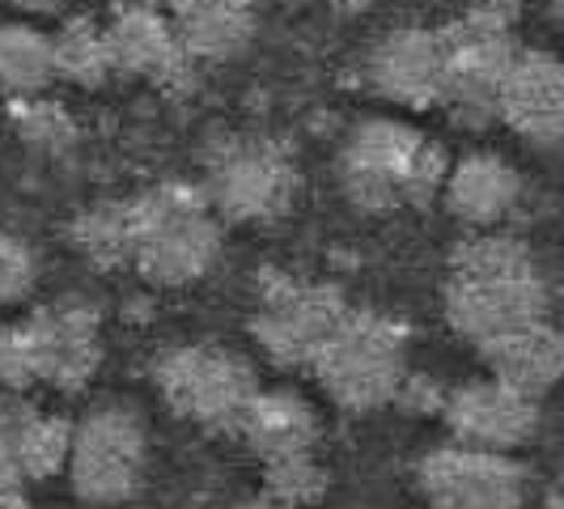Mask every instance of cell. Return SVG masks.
Segmentation results:
<instances>
[{"label": "cell", "instance_id": "cell-13", "mask_svg": "<svg viewBox=\"0 0 564 509\" xmlns=\"http://www.w3.org/2000/svg\"><path fill=\"white\" fill-rule=\"evenodd\" d=\"M497 115L535 149H556L564 132V68L552 52H518L509 64Z\"/></svg>", "mask_w": 564, "mask_h": 509}, {"label": "cell", "instance_id": "cell-29", "mask_svg": "<svg viewBox=\"0 0 564 509\" xmlns=\"http://www.w3.org/2000/svg\"><path fill=\"white\" fill-rule=\"evenodd\" d=\"M22 484V467H18V454L9 446H0V488H18Z\"/></svg>", "mask_w": 564, "mask_h": 509}, {"label": "cell", "instance_id": "cell-31", "mask_svg": "<svg viewBox=\"0 0 564 509\" xmlns=\"http://www.w3.org/2000/svg\"><path fill=\"white\" fill-rule=\"evenodd\" d=\"M0 509H30V501L22 497V484L18 488H0Z\"/></svg>", "mask_w": 564, "mask_h": 509}, {"label": "cell", "instance_id": "cell-9", "mask_svg": "<svg viewBox=\"0 0 564 509\" xmlns=\"http://www.w3.org/2000/svg\"><path fill=\"white\" fill-rule=\"evenodd\" d=\"M68 476L89 506H119L144 480V424L128 408H98L73 429Z\"/></svg>", "mask_w": 564, "mask_h": 509}, {"label": "cell", "instance_id": "cell-16", "mask_svg": "<svg viewBox=\"0 0 564 509\" xmlns=\"http://www.w3.org/2000/svg\"><path fill=\"white\" fill-rule=\"evenodd\" d=\"M480 353L497 382H506V387H513V391H522V396L531 399L547 396L564 366V344L561 332L552 327V318L518 327V332H506V336L497 339H484Z\"/></svg>", "mask_w": 564, "mask_h": 509}, {"label": "cell", "instance_id": "cell-5", "mask_svg": "<svg viewBox=\"0 0 564 509\" xmlns=\"http://www.w3.org/2000/svg\"><path fill=\"white\" fill-rule=\"evenodd\" d=\"M311 369L339 408L373 412V408L391 403L399 382L408 378L403 327L391 318H378V314L348 311V318L339 323L336 336L323 344Z\"/></svg>", "mask_w": 564, "mask_h": 509}, {"label": "cell", "instance_id": "cell-11", "mask_svg": "<svg viewBox=\"0 0 564 509\" xmlns=\"http://www.w3.org/2000/svg\"><path fill=\"white\" fill-rule=\"evenodd\" d=\"M442 408H446V424L458 437V446L509 454L539 433V399L522 396L497 378L458 387L446 396Z\"/></svg>", "mask_w": 564, "mask_h": 509}, {"label": "cell", "instance_id": "cell-20", "mask_svg": "<svg viewBox=\"0 0 564 509\" xmlns=\"http://www.w3.org/2000/svg\"><path fill=\"white\" fill-rule=\"evenodd\" d=\"M52 43V73L73 85H102L111 77V47H107V30L94 18H68L64 26L47 39Z\"/></svg>", "mask_w": 564, "mask_h": 509}, {"label": "cell", "instance_id": "cell-4", "mask_svg": "<svg viewBox=\"0 0 564 509\" xmlns=\"http://www.w3.org/2000/svg\"><path fill=\"white\" fill-rule=\"evenodd\" d=\"M446 52V77H442V102L463 128H488L497 119V94L506 82L509 64L518 56L513 47V4L509 0H484L454 18L442 30Z\"/></svg>", "mask_w": 564, "mask_h": 509}, {"label": "cell", "instance_id": "cell-25", "mask_svg": "<svg viewBox=\"0 0 564 509\" xmlns=\"http://www.w3.org/2000/svg\"><path fill=\"white\" fill-rule=\"evenodd\" d=\"M268 497L272 501H281L284 509L289 506H311L323 497V488H327V472L314 463L311 454H293V458H276V463H268Z\"/></svg>", "mask_w": 564, "mask_h": 509}, {"label": "cell", "instance_id": "cell-34", "mask_svg": "<svg viewBox=\"0 0 564 509\" xmlns=\"http://www.w3.org/2000/svg\"><path fill=\"white\" fill-rule=\"evenodd\" d=\"M339 13H361V9H369L373 0H332Z\"/></svg>", "mask_w": 564, "mask_h": 509}, {"label": "cell", "instance_id": "cell-18", "mask_svg": "<svg viewBox=\"0 0 564 509\" xmlns=\"http://www.w3.org/2000/svg\"><path fill=\"white\" fill-rule=\"evenodd\" d=\"M234 433H242V442L263 463H276V458H293V454H311L314 437H318V416L311 403L293 391H254Z\"/></svg>", "mask_w": 564, "mask_h": 509}, {"label": "cell", "instance_id": "cell-33", "mask_svg": "<svg viewBox=\"0 0 564 509\" xmlns=\"http://www.w3.org/2000/svg\"><path fill=\"white\" fill-rule=\"evenodd\" d=\"M234 509H284L281 501H272V497H251V501H242V506Z\"/></svg>", "mask_w": 564, "mask_h": 509}, {"label": "cell", "instance_id": "cell-2", "mask_svg": "<svg viewBox=\"0 0 564 509\" xmlns=\"http://www.w3.org/2000/svg\"><path fill=\"white\" fill-rule=\"evenodd\" d=\"M446 149L395 119H366L344 144V192L357 208L429 204L446 183Z\"/></svg>", "mask_w": 564, "mask_h": 509}, {"label": "cell", "instance_id": "cell-7", "mask_svg": "<svg viewBox=\"0 0 564 509\" xmlns=\"http://www.w3.org/2000/svg\"><path fill=\"white\" fill-rule=\"evenodd\" d=\"M344 318L348 306L327 284L293 281L281 272L259 277V311L251 327L263 353L281 366H314V357L336 336Z\"/></svg>", "mask_w": 564, "mask_h": 509}, {"label": "cell", "instance_id": "cell-22", "mask_svg": "<svg viewBox=\"0 0 564 509\" xmlns=\"http://www.w3.org/2000/svg\"><path fill=\"white\" fill-rule=\"evenodd\" d=\"M73 242L98 268L132 263V199L128 204H98V208L82 213L73 226Z\"/></svg>", "mask_w": 564, "mask_h": 509}, {"label": "cell", "instance_id": "cell-19", "mask_svg": "<svg viewBox=\"0 0 564 509\" xmlns=\"http://www.w3.org/2000/svg\"><path fill=\"white\" fill-rule=\"evenodd\" d=\"M251 13L254 9H242L234 0H192L170 18V26L192 59H229L251 43Z\"/></svg>", "mask_w": 564, "mask_h": 509}, {"label": "cell", "instance_id": "cell-30", "mask_svg": "<svg viewBox=\"0 0 564 509\" xmlns=\"http://www.w3.org/2000/svg\"><path fill=\"white\" fill-rule=\"evenodd\" d=\"M9 4H18L22 13H56L64 0H9Z\"/></svg>", "mask_w": 564, "mask_h": 509}, {"label": "cell", "instance_id": "cell-36", "mask_svg": "<svg viewBox=\"0 0 564 509\" xmlns=\"http://www.w3.org/2000/svg\"><path fill=\"white\" fill-rule=\"evenodd\" d=\"M234 4H242V9H254V4H259V0H234Z\"/></svg>", "mask_w": 564, "mask_h": 509}, {"label": "cell", "instance_id": "cell-8", "mask_svg": "<svg viewBox=\"0 0 564 509\" xmlns=\"http://www.w3.org/2000/svg\"><path fill=\"white\" fill-rule=\"evenodd\" d=\"M158 387L178 416L204 429H238L247 403L259 391V378L238 353L217 344H196L170 353L158 366Z\"/></svg>", "mask_w": 564, "mask_h": 509}, {"label": "cell", "instance_id": "cell-35", "mask_svg": "<svg viewBox=\"0 0 564 509\" xmlns=\"http://www.w3.org/2000/svg\"><path fill=\"white\" fill-rule=\"evenodd\" d=\"M547 509H561V492H552V497H547Z\"/></svg>", "mask_w": 564, "mask_h": 509}, {"label": "cell", "instance_id": "cell-1", "mask_svg": "<svg viewBox=\"0 0 564 509\" xmlns=\"http://www.w3.org/2000/svg\"><path fill=\"white\" fill-rule=\"evenodd\" d=\"M547 314H552V289L527 242L484 234L454 251L446 318L463 339L480 348L484 339L547 323Z\"/></svg>", "mask_w": 564, "mask_h": 509}, {"label": "cell", "instance_id": "cell-17", "mask_svg": "<svg viewBox=\"0 0 564 509\" xmlns=\"http://www.w3.org/2000/svg\"><path fill=\"white\" fill-rule=\"evenodd\" d=\"M442 196L451 204V213L467 226H497L513 213V204L522 196V178L518 170L501 162L497 153H471L458 166L446 170Z\"/></svg>", "mask_w": 564, "mask_h": 509}, {"label": "cell", "instance_id": "cell-27", "mask_svg": "<svg viewBox=\"0 0 564 509\" xmlns=\"http://www.w3.org/2000/svg\"><path fill=\"white\" fill-rule=\"evenodd\" d=\"M34 387V369H30L26 357V339H22V327H0V391H30Z\"/></svg>", "mask_w": 564, "mask_h": 509}, {"label": "cell", "instance_id": "cell-23", "mask_svg": "<svg viewBox=\"0 0 564 509\" xmlns=\"http://www.w3.org/2000/svg\"><path fill=\"white\" fill-rule=\"evenodd\" d=\"M68 446H73V424L64 421V416L30 412L22 433H18V442H13L22 480H47V476L64 472Z\"/></svg>", "mask_w": 564, "mask_h": 509}, {"label": "cell", "instance_id": "cell-26", "mask_svg": "<svg viewBox=\"0 0 564 509\" xmlns=\"http://www.w3.org/2000/svg\"><path fill=\"white\" fill-rule=\"evenodd\" d=\"M34 251H30L22 238H9L0 234V306H13L22 302L30 289H34Z\"/></svg>", "mask_w": 564, "mask_h": 509}, {"label": "cell", "instance_id": "cell-14", "mask_svg": "<svg viewBox=\"0 0 564 509\" xmlns=\"http://www.w3.org/2000/svg\"><path fill=\"white\" fill-rule=\"evenodd\" d=\"M102 30L111 47V68L166 85V89H183L192 82V56L183 52L166 13L149 4H115L111 22Z\"/></svg>", "mask_w": 564, "mask_h": 509}, {"label": "cell", "instance_id": "cell-32", "mask_svg": "<svg viewBox=\"0 0 564 509\" xmlns=\"http://www.w3.org/2000/svg\"><path fill=\"white\" fill-rule=\"evenodd\" d=\"M141 4H149V9H158V13L174 18V13H178V9H187L192 0H141Z\"/></svg>", "mask_w": 564, "mask_h": 509}, {"label": "cell", "instance_id": "cell-15", "mask_svg": "<svg viewBox=\"0 0 564 509\" xmlns=\"http://www.w3.org/2000/svg\"><path fill=\"white\" fill-rule=\"evenodd\" d=\"M446 52L442 30H395L369 52V85L399 107L424 111L442 102Z\"/></svg>", "mask_w": 564, "mask_h": 509}, {"label": "cell", "instance_id": "cell-3", "mask_svg": "<svg viewBox=\"0 0 564 509\" xmlns=\"http://www.w3.org/2000/svg\"><path fill=\"white\" fill-rule=\"evenodd\" d=\"M221 254V226L204 192L162 187L132 199V268L149 284H192Z\"/></svg>", "mask_w": 564, "mask_h": 509}, {"label": "cell", "instance_id": "cell-10", "mask_svg": "<svg viewBox=\"0 0 564 509\" xmlns=\"http://www.w3.org/2000/svg\"><path fill=\"white\" fill-rule=\"evenodd\" d=\"M421 492L433 509H522L527 472L509 454L446 446L421 463Z\"/></svg>", "mask_w": 564, "mask_h": 509}, {"label": "cell", "instance_id": "cell-12", "mask_svg": "<svg viewBox=\"0 0 564 509\" xmlns=\"http://www.w3.org/2000/svg\"><path fill=\"white\" fill-rule=\"evenodd\" d=\"M18 327L26 339L34 382H52L59 391H82L102 361L98 314L89 306H52Z\"/></svg>", "mask_w": 564, "mask_h": 509}, {"label": "cell", "instance_id": "cell-6", "mask_svg": "<svg viewBox=\"0 0 564 509\" xmlns=\"http://www.w3.org/2000/svg\"><path fill=\"white\" fill-rule=\"evenodd\" d=\"M297 170L284 144L268 137H238L213 149L204 199L226 221H268L289 208Z\"/></svg>", "mask_w": 564, "mask_h": 509}, {"label": "cell", "instance_id": "cell-24", "mask_svg": "<svg viewBox=\"0 0 564 509\" xmlns=\"http://www.w3.org/2000/svg\"><path fill=\"white\" fill-rule=\"evenodd\" d=\"M13 123H18V137L43 153H64L68 144L77 141V128H73V115L47 102V98H13Z\"/></svg>", "mask_w": 564, "mask_h": 509}, {"label": "cell", "instance_id": "cell-21", "mask_svg": "<svg viewBox=\"0 0 564 509\" xmlns=\"http://www.w3.org/2000/svg\"><path fill=\"white\" fill-rule=\"evenodd\" d=\"M52 43L34 26H0V89L26 98L52 85Z\"/></svg>", "mask_w": 564, "mask_h": 509}, {"label": "cell", "instance_id": "cell-28", "mask_svg": "<svg viewBox=\"0 0 564 509\" xmlns=\"http://www.w3.org/2000/svg\"><path fill=\"white\" fill-rule=\"evenodd\" d=\"M30 412H34V408H30L18 391H0V446L13 451V442H18V433H22V424H26Z\"/></svg>", "mask_w": 564, "mask_h": 509}]
</instances>
